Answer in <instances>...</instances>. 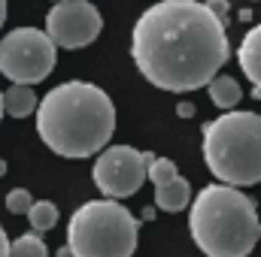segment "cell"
I'll return each mask as SVG.
<instances>
[{
    "label": "cell",
    "mask_w": 261,
    "mask_h": 257,
    "mask_svg": "<svg viewBox=\"0 0 261 257\" xmlns=\"http://www.w3.org/2000/svg\"><path fill=\"white\" fill-rule=\"evenodd\" d=\"M130 55L143 79L170 94H189L225 67L228 30L216 6L200 0H158L130 30Z\"/></svg>",
    "instance_id": "6da1fadb"
},
{
    "label": "cell",
    "mask_w": 261,
    "mask_h": 257,
    "mask_svg": "<svg viewBox=\"0 0 261 257\" xmlns=\"http://www.w3.org/2000/svg\"><path fill=\"white\" fill-rule=\"evenodd\" d=\"M116 130L110 94L91 82H64L37 106V133L61 157H91L103 151Z\"/></svg>",
    "instance_id": "7a4b0ae2"
},
{
    "label": "cell",
    "mask_w": 261,
    "mask_h": 257,
    "mask_svg": "<svg viewBox=\"0 0 261 257\" xmlns=\"http://www.w3.org/2000/svg\"><path fill=\"white\" fill-rule=\"evenodd\" d=\"M189 230L206 257H249L261 239L258 209L240 188L216 182L195 197Z\"/></svg>",
    "instance_id": "3957f363"
},
{
    "label": "cell",
    "mask_w": 261,
    "mask_h": 257,
    "mask_svg": "<svg viewBox=\"0 0 261 257\" xmlns=\"http://www.w3.org/2000/svg\"><path fill=\"white\" fill-rule=\"evenodd\" d=\"M203 160L206 170L234 188L261 182V115L231 109L203 124Z\"/></svg>",
    "instance_id": "277c9868"
},
{
    "label": "cell",
    "mask_w": 261,
    "mask_h": 257,
    "mask_svg": "<svg viewBox=\"0 0 261 257\" xmlns=\"http://www.w3.org/2000/svg\"><path fill=\"white\" fill-rule=\"evenodd\" d=\"M140 221L119 200H88L67 224V245L73 257H134Z\"/></svg>",
    "instance_id": "5b68a950"
},
{
    "label": "cell",
    "mask_w": 261,
    "mask_h": 257,
    "mask_svg": "<svg viewBox=\"0 0 261 257\" xmlns=\"http://www.w3.org/2000/svg\"><path fill=\"white\" fill-rule=\"evenodd\" d=\"M58 58V46L40 27H15L0 40V73L12 85L43 82Z\"/></svg>",
    "instance_id": "8992f818"
},
{
    "label": "cell",
    "mask_w": 261,
    "mask_h": 257,
    "mask_svg": "<svg viewBox=\"0 0 261 257\" xmlns=\"http://www.w3.org/2000/svg\"><path fill=\"white\" fill-rule=\"evenodd\" d=\"M152 157V151H137L130 145H107L94 160L91 179L97 191L107 194L110 200H125L143 188Z\"/></svg>",
    "instance_id": "52a82bcc"
},
{
    "label": "cell",
    "mask_w": 261,
    "mask_h": 257,
    "mask_svg": "<svg viewBox=\"0 0 261 257\" xmlns=\"http://www.w3.org/2000/svg\"><path fill=\"white\" fill-rule=\"evenodd\" d=\"M103 18L88 0H58L46 15V34L58 49H85L100 37Z\"/></svg>",
    "instance_id": "ba28073f"
},
{
    "label": "cell",
    "mask_w": 261,
    "mask_h": 257,
    "mask_svg": "<svg viewBox=\"0 0 261 257\" xmlns=\"http://www.w3.org/2000/svg\"><path fill=\"white\" fill-rule=\"evenodd\" d=\"M237 64L246 73V79H249L255 88H261V24H255V27L243 37V43H240V49H237Z\"/></svg>",
    "instance_id": "9c48e42d"
},
{
    "label": "cell",
    "mask_w": 261,
    "mask_h": 257,
    "mask_svg": "<svg viewBox=\"0 0 261 257\" xmlns=\"http://www.w3.org/2000/svg\"><path fill=\"white\" fill-rule=\"evenodd\" d=\"M189 203H192V185L182 176L155 188V209H161V212H182Z\"/></svg>",
    "instance_id": "30bf717a"
},
{
    "label": "cell",
    "mask_w": 261,
    "mask_h": 257,
    "mask_svg": "<svg viewBox=\"0 0 261 257\" xmlns=\"http://www.w3.org/2000/svg\"><path fill=\"white\" fill-rule=\"evenodd\" d=\"M40 106V97L34 94V85H9V91H3V112L12 118H28L34 115Z\"/></svg>",
    "instance_id": "8fae6325"
},
{
    "label": "cell",
    "mask_w": 261,
    "mask_h": 257,
    "mask_svg": "<svg viewBox=\"0 0 261 257\" xmlns=\"http://www.w3.org/2000/svg\"><path fill=\"white\" fill-rule=\"evenodd\" d=\"M206 94H210V103L225 109V112H231L243 100V91H240L237 79H231V76H213L206 82Z\"/></svg>",
    "instance_id": "7c38bea8"
},
{
    "label": "cell",
    "mask_w": 261,
    "mask_h": 257,
    "mask_svg": "<svg viewBox=\"0 0 261 257\" xmlns=\"http://www.w3.org/2000/svg\"><path fill=\"white\" fill-rule=\"evenodd\" d=\"M28 221H31L34 233H46L58 224V206L49 200H34V206L28 209Z\"/></svg>",
    "instance_id": "4fadbf2b"
},
{
    "label": "cell",
    "mask_w": 261,
    "mask_h": 257,
    "mask_svg": "<svg viewBox=\"0 0 261 257\" xmlns=\"http://www.w3.org/2000/svg\"><path fill=\"white\" fill-rule=\"evenodd\" d=\"M9 257H49V248L40 239V233H21L9 242Z\"/></svg>",
    "instance_id": "5bb4252c"
},
{
    "label": "cell",
    "mask_w": 261,
    "mask_h": 257,
    "mask_svg": "<svg viewBox=\"0 0 261 257\" xmlns=\"http://www.w3.org/2000/svg\"><path fill=\"white\" fill-rule=\"evenodd\" d=\"M179 176V170H176V164L170 160V157H152L149 160V170H146V179L158 188V185H164V182H170V179H176Z\"/></svg>",
    "instance_id": "9a60e30c"
},
{
    "label": "cell",
    "mask_w": 261,
    "mask_h": 257,
    "mask_svg": "<svg viewBox=\"0 0 261 257\" xmlns=\"http://www.w3.org/2000/svg\"><path fill=\"white\" fill-rule=\"evenodd\" d=\"M31 206H34L31 191H24V188H12V191L6 194V209H9L12 215H28Z\"/></svg>",
    "instance_id": "2e32d148"
},
{
    "label": "cell",
    "mask_w": 261,
    "mask_h": 257,
    "mask_svg": "<svg viewBox=\"0 0 261 257\" xmlns=\"http://www.w3.org/2000/svg\"><path fill=\"white\" fill-rule=\"evenodd\" d=\"M176 112H179L182 118H192V115H195V103H186V100H182V103L176 106Z\"/></svg>",
    "instance_id": "e0dca14e"
},
{
    "label": "cell",
    "mask_w": 261,
    "mask_h": 257,
    "mask_svg": "<svg viewBox=\"0 0 261 257\" xmlns=\"http://www.w3.org/2000/svg\"><path fill=\"white\" fill-rule=\"evenodd\" d=\"M0 257H9V239H6L3 227H0Z\"/></svg>",
    "instance_id": "ac0fdd59"
},
{
    "label": "cell",
    "mask_w": 261,
    "mask_h": 257,
    "mask_svg": "<svg viewBox=\"0 0 261 257\" xmlns=\"http://www.w3.org/2000/svg\"><path fill=\"white\" fill-rule=\"evenodd\" d=\"M3 21H6V0H0V27H3Z\"/></svg>",
    "instance_id": "d6986e66"
},
{
    "label": "cell",
    "mask_w": 261,
    "mask_h": 257,
    "mask_svg": "<svg viewBox=\"0 0 261 257\" xmlns=\"http://www.w3.org/2000/svg\"><path fill=\"white\" fill-rule=\"evenodd\" d=\"M58 257H73V251H70V245H64V248L58 251Z\"/></svg>",
    "instance_id": "ffe728a7"
},
{
    "label": "cell",
    "mask_w": 261,
    "mask_h": 257,
    "mask_svg": "<svg viewBox=\"0 0 261 257\" xmlns=\"http://www.w3.org/2000/svg\"><path fill=\"white\" fill-rule=\"evenodd\" d=\"M3 173H6V160L0 157V176H3Z\"/></svg>",
    "instance_id": "44dd1931"
},
{
    "label": "cell",
    "mask_w": 261,
    "mask_h": 257,
    "mask_svg": "<svg viewBox=\"0 0 261 257\" xmlns=\"http://www.w3.org/2000/svg\"><path fill=\"white\" fill-rule=\"evenodd\" d=\"M6 112H3V91H0V118H3Z\"/></svg>",
    "instance_id": "7402d4cb"
},
{
    "label": "cell",
    "mask_w": 261,
    "mask_h": 257,
    "mask_svg": "<svg viewBox=\"0 0 261 257\" xmlns=\"http://www.w3.org/2000/svg\"><path fill=\"white\" fill-rule=\"evenodd\" d=\"M55 3H58V0H55Z\"/></svg>",
    "instance_id": "603a6c76"
}]
</instances>
